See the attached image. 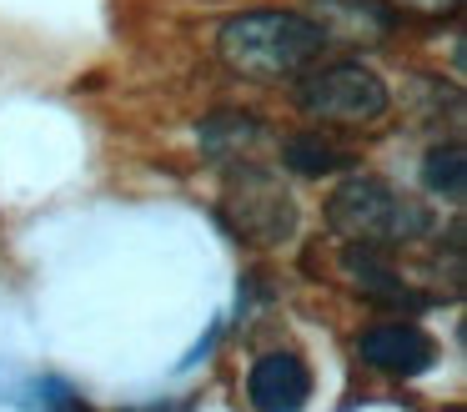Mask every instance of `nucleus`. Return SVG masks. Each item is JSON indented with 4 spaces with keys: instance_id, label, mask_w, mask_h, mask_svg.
<instances>
[{
    "instance_id": "nucleus-1",
    "label": "nucleus",
    "mask_w": 467,
    "mask_h": 412,
    "mask_svg": "<svg viewBox=\"0 0 467 412\" xmlns=\"http://www.w3.org/2000/svg\"><path fill=\"white\" fill-rule=\"evenodd\" d=\"M327 46V30L296 10H246L216 30V56L246 80L302 76Z\"/></svg>"
},
{
    "instance_id": "nucleus-2",
    "label": "nucleus",
    "mask_w": 467,
    "mask_h": 412,
    "mask_svg": "<svg viewBox=\"0 0 467 412\" xmlns=\"http://www.w3.org/2000/svg\"><path fill=\"white\" fill-rule=\"evenodd\" d=\"M327 227L347 241V247H402L412 237H427L432 217H427L422 201L392 191L387 181L377 176H352L332 191L327 201Z\"/></svg>"
},
{
    "instance_id": "nucleus-3",
    "label": "nucleus",
    "mask_w": 467,
    "mask_h": 412,
    "mask_svg": "<svg viewBox=\"0 0 467 412\" xmlns=\"http://www.w3.org/2000/svg\"><path fill=\"white\" fill-rule=\"evenodd\" d=\"M296 106L332 126H367V121L387 116L392 90L362 60H332V66H306L302 86H296Z\"/></svg>"
},
{
    "instance_id": "nucleus-4",
    "label": "nucleus",
    "mask_w": 467,
    "mask_h": 412,
    "mask_svg": "<svg viewBox=\"0 0 467 412\" xmlns=\"http://www.w3.org/2000/svg\"><path fill=\"white\" fill-rule=\"evenodd\" d=\"M222 217L236 237L256 241V247H272V241H286L296 231V201L266 166L242 161V171H232V181H226Z\"/></svg>"
},
{
    "instance_id": "nucleus-5",
    "label": "nucleus",
    "mask_w": 467,
    "mask_h": 412,
    "mask_svg": "<svg viewBox=\"0 0 467 412\" xmlns=\"http://www.w3.org/2000/svg\"><path fill=\"white\" fill-rule=\"evenodd\" d=\"M357 357L377 372H392V377H417L437 362V342L417 322H377L357 337Z\"/></svg>"
},
{
    "instance_id": "nucleus-6",
    "label": "nucleus",
    "mask_w": 467,
    "mask_h": 412,
    "mask_svg": "<svg viewBox=\"0 0 467 412\" xmlns=\"http://www.w3.org/2000/svg\"><path fill=\"white\" fill-rule=\"evenodd\" d=\"M246 397L256 412H302L312 397V372L296 352H266L252 362L246 377Z\"/></svg>"
},
{
    "instance_id": "nucleus-7",
    "label": "nucleus",
    "mask_w": 467,
    "mask_h": 412,
    "mask_svg": "<svg viewBox=\"0 0 467 412\" xmlns=\"http://www.w3.org/2000/svg\"><path fill=\"white\" fill-rule=\"evenodd\" d=\"M0 402L16 412H86V402L61 377H16L0 367Z\"/></svg>"
},
{
    "instance_id": "nucleus-8",
    "label": "nucleus",
    "mask_w": 467,
    "mask_h": 412,
    "mask_svg": "<svg viewBox=\"0 0 467 412\" xmlns=\"http://www.w3.org/2000/svg\"><path fill=\"white\" fill-rule=\"evenodd\" d=\"M342 267H347V277L357 281V291H362V297H372V301H402V307H407V301H417L412 287H407V281L392 271V261L382 257V247H347Z\"/></svg>"
},
{
    "instance_id": "nucleus-9",
    "label": "nucleus",
    "mask_w": 467,
    "mask_h": 412,
    "mask_svg": "<svg viewBox=\"0 0 467 412\" xmlns=\"http://www.w3.org/2000/svg\"><path fill=\"white\" fill-rule=\"evenodd\" d=\"M202 141L216 161H256V151L266 146V126H256L252 116H236V111H222L206 121Z\"/></svg>"
},
{
    "instance_id": "nucleus-10",
    "label": "nucleus",
    "mask_w": 467,
    "mask_h": 412,
    "mask_svg": "<svg viewBox=\"0 0 467 412\" xmlns=\"http://www.w3.org/2000/svg\"><path fill=\"white\" fill-rule=\"evenodd\" d=\"M282 161L292 171H302V176H327V171L347 166V151L332 146L327 136H317V131H302V136L282 141Z\"/></svg>"
},
{
    "instance_id": "nucleus-11",
    "label": "nucleus",
    "mask_w": 467,
    "mask_h": 412,
    "mask_svg": "<svg viewBox=\"0 0 467 412\" xmlns=\"http://www.w3.org/2000/svg\"><path fill=\"white\" fill-rule=\"evenodd\" d=\"M422 186L442 201H462L467 196V156L462 146H432L422 161Z\"/></svg>"
},
{
    "instance_id": "nucleus-12",
    "label": "nucleus",
    "mask_w": 467,
    "mask_h": 412,
    "mask_svg": "<svg viewBox=\"0 0 467 412\" xmlns=\"http://www.w3.org/2000/svg\"><path fill=\"white\" fill-rule=\"evenodd\" d=\"M387 5H397V10H407V16H427V20H437V16H452L462 0H387Z\"/></svg>"
}]
</instances>
